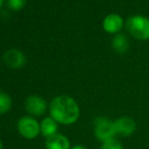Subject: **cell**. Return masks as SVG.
I'll return each mask as SVG.
<instances>
[{
    "label": "cell",
    "instance_id": "obj_1",
    "mask_svg": "<svg viewBox=\"0 0 149 149\" xmlns=\"http://www.w3.org/2000/svg\"><path fill=\"white\" fill-rule=\"evenodd\" d=\"M50 114L58 124L72 125L79 119L80 109L72 97L60 95L52 100L50 104Z\"/></svg>",
    "mask_w": 149,
    "mask_h": 149
},
{
    "label": "cell",
    "instance_id": "obj_2",
    "mask_svg": "<svg viewBox=\"0 0 149 149\" xmlns=\"http://www.w3.org/2000/svg\"><path fill=\"white\" fill-rule=\"evenodd\" d=\"M126 29L134 39L146 41L149 39V18L144 16H130L126 22Z\"/></svg>",
    "mask_w": 149,
    "mask_h": 149
},
{
    "label": "cell",
    "instance_id": "obj_3",
    "mask_svg": "<svg viewBox=\"0 0 149 149\" xmlns=\"http://www.w3.org/2000/svg\"><path fill=\"white\" fill-rule=\"evenodd\" d=\"M94 135L96 139L102 142L111 140L116 135L114 121L106 117H97L94 119Z\"/></svg>",
    "mask_w": 149,
    "mask_h": 149
},
{
    "label": "cell",
    "instance_id": "obj_4",
    "mask_svg": "<svg viewBox=\"0 0 149 149\" xmlns=\"http://www.w3.org/2000/svg\"><path fill=\"white\" fill-rule=\"evenodd\" d=\"M17 130L22 137L26 139H35L41 133V125L31 117H24L18 121Z\"/></svg>",
    "mask_w": 149,
    "mask_h": 149
},
{
    "label": "cell",
    "instance_id": "obj_5",
    "mask_svg": "<svg viewBox=\"0 0 149 149\" xmlns=\"http://www.w3.org/2000/svg\"><path fill=\"white\" fill-rule=\"evenodd\" d=\"M124 18L118 13H110L104 16L102 20V28L109 34H119L124 28Z\"/></svg>",
    "mask_w": 149,
    "mask_h": 149
},
{
    "label": "cell",
    "instance_id": "obj_6",
    "mask_svg": "<svg viewBox=\"0 0 149 149\" xmlns=\"http://www.w3.org/2000/svg\"><path fill=\"white\" fill-rule=\"evenodd\" d=\"M116 134L123 137H129L136 131V123L130 117H121L114 121Z\"/></svg>",
    "mask_w": 149,
    "mask_h": 149
},
{
    "label": "cell",
    "instance_id": "obj_7",
    "mask_svg": "<svg viewBox=\"0 0 149 149\" xmlns=\"http://www.w3.org/2000/svg\"><path fill=\"white\" fill-rule=\"evenodd\" d=\"M26 109L31 115L39 117V115H42L46 112L47 103L41 96L31 95L26 100Z\"/></svg>",
    "mask_w": 149,
    "mask_h": 149
},
{
    "label": "cell",
    "instance_id": "obj_8",
    "mask_svg": "<svg viewBox=\"0 0 149 149\" xmlns=\"http://www.w3.org/2000/svg\"><path fill=\"white\" fill-rule=\"evenodd\" d=\"M3 61L8 68H19L26 64V56L17 49H9L4 53Z\"/></svg>",
    "mask_w": 149,
    "mask_h": 149
},
{
    "label": "cell",
    "instance_id": "obj_9",
    "mask_svg": "<svg viewBox=\"0 0 149 149\" xmlns=\"http://www.w3.org/2000/svg\"><path fill=\"white\" fill-rule=\"evenodd\" d=\"M47 149H70V142L68 138L61 134H55L46 140Z\"/></svg>",
    "mask_w": 149,
    "mask_h": 149
},
{
    "label": "cell",
    "instance_id": "obj_10",
    "mask_svg": "<svg viewBox=\"0 0 149 149\" xmlns=\"http://www.w3.org/2000/svg\"><path fill=\"white\" fill-rule=\"evenodd\" d=\"M112 47H113V49L119 54L127 53L130 48L129 39H128L126 35L116 34L112 40Z\"/></svg>",
    "mask_w": 149,
    "mask_h": 149
},
{
    "label": "cell",
    "instance_id": "obj_11",
    "mask_svg": "<svg viewBox=\"0 0 149 149\" xmlns=\"http://www.w3.org/2000/svg\"><path fill=\"white\" fill-rule=\"evenodd\" d=\"M41 125V134L46 138H49L51 136L57 134L58 131V123L53 119L49 117H46L42 121Z\"/></svg>",
    "mask_w": 149,
    "mask_h": 149
},
{
    "label": "cell",
    "instance_id": "obj_12",
    "mask_svg": "<svg viewBox=\"0 0 149 149\" xmlns=\"http://www.w3.org/2000/svg\"><path fill=\"white\" fill-rule=\"evenodd\" d=\"M11 98L5 92H0V114L6 113L11 107Z\"/></svg>",
    "mask_w": 149,
    "mask_h": 149
},
{
    "label": "cell",
    "instance_id": "obj_13",
    "mask_svg": "<svg viewBox=\"0 0 149 149\" xmlns=\"http://www.w3.org/2000/svg\"><path fill=\"white\" fill-rule=\"evenodd\" d=\"M100 149H124V148L119 140L113 138V139L108 140L106 142H102V145Z\"/></svg>",
    "mask_w": 149,
    "mask_h": 149
},
{
    "label": "cell",
    "instance_id": "obj_14",
    "mask_svg": "<svg viewBox=\"0 0 149 149\" xmlns=\"http://www.w3.org/2000/svg\"><path fill=\"white\" fill-rule=\"evenodd\" d=\"M26 0H7V5L11 10L17 11L24 7Z\"/></svg>",
    "mask_w": 149,
    "mask_h": 149
},
{
    "label": "cell",
    "instance_id": "obj_15",
    "mask_svg": "<svg viewBox=\"0 0 149 149\" xmlns=\"http://www.w3.org/2000/svg\"><path fill=\"white\" fill-rule=\"evenodd\" d=\"M70 149H86L84 147V146H82V145H75V146H73L72 148H70Z\"/></svg>",
    "mask_w": 149,
    "mask_h": 149
},
{
    "label": "cell",
    "instance_id": "obj_16",
    "mask_svg": "<svg viewBox=\"0 0 149 149\" xmlns=\"http://www.w3.org/2000/svg\"><path fill=\"white\" fill-rule=\"evenodd\" d=\"M0 149H3V145H2V142H1V140H0Z\"/></svg>",
    "mask_w": 149,
    "mask_h": 149
},
{
    "label": "cell",
    "instance_id": "obj_17",
    "mask_svg": "<svg viewBox=\"0 0 149 149\" xmlns=\"http://www.w3.org/2000/svg\"><path fill=\"white\" fill-rule=\"evenodd\" d=\"M2 4H3V0H0V7L2 6Z\"/></svg>",
    "mask_w": 149,
    "mask_h": 149
}]
</instances>
